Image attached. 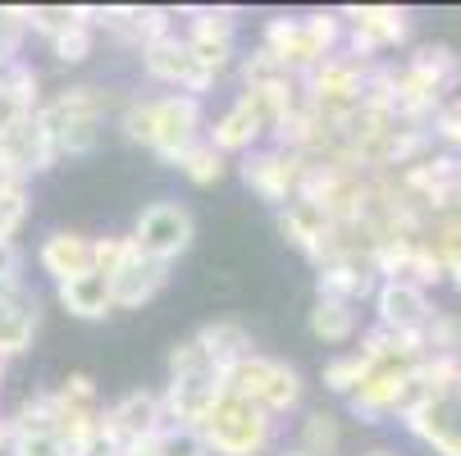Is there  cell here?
<instances>
[{"instance_id": "cell-22", "label": "cell", "mask_w": 461, "mask_h": 456, "mask_svg": "<svg viewBox=\"0 0 461 456\" xmlns=\"http://www.w3.org/2000/svg\"><path fill=\"white\" fill-rule=\"evenodd\" d=\"M339 443H343V429H339V420L329 416V411H311L306 420H302V452L306 456H334L339 452Z\"/></svg>"}, {"instance_id": "cell-36", "label": "cell", "mask_w": 461, "mask_h": 456, "mask_svg": "<svg viewBox=\"0 0 461 456\" xmlns=\"http://www.w3.org/2000/svg\"><path fill=\"white\" fill-rule=\"evenodd\" d=\"M447 279H452V283H456V292H461V260H456V265L447 270Z\"/></svg>"}, {"instance_id": "cell-9", "label": "cell", "mask_w": 461, "mask_h": 456, "mask_svg": "<svg viewBox=\"0 0 461 456\" xmlns=\"http://www.w3.org/2000/svg\"><path fill=\"white\" fill-rule=\"evenodd\" d=\"M375 310H379V324L388 334H407V329H420L434 306H429V292H420L411 283H379Z\"/></svg>"}, {"instance_id": "cell-17", "label": "cell", "mask_w": 461, "mask_h": 456, "mask_svg": "<svg viewBox=\"0 0 461 456\" xmlns=\"http://www.w3.org/2000/svg\"><path fill=\"white\" fill-rule=\"evenodd\" d=\"M311 334L320 343H352L357 338V306L339 297H315L311 306Z\"/></svg>"}, {"instance_id": "cell-38", "label": "cell", "mask_w": 461, "mask_h": 456, "mask_svg": "<svg viewBox=\"0 0 461 456\" xmlns=\"http://www.w3.org/2000/svg\"><path fill=\"white\" fill-rule=\"evenodd\" d=\"M0 379H5V356H0Z\"/></svg>"}, {"instance_id": "cell-11", "label": "cell", "mask_w": 461, "mask_h": 456, "mask_svg": "<svg viewBox=\"0 0 461 456\" xmlns=\"http://www.w3.org/2000/svg\"><path fill=\"white\" fill-rule=\"evenodd\" d=\"M407 78L416 83V87H425L429 96H447V92H456V83H461V59L447 50V46H420L407 64Z\"/></svg>"}, {"instance_id": "cell-21", "label": "cell", "mask_w": 461, "mask_h": 456, "mask_svg": "<svg viewBox=\"0 0 461 456\" xmlns=\"http://www.w3.org/2000/svg\"><path fill=\"white\" fill-rule=\"evenodd\" d=\"M302 32H306V46L315 59L324 55H339L343 50V19L334 10H320V14H306L302 19Z\"/></svg>"}, {"instance_id": "cell-4", "label": "cell", "mask_w": 461, "mask_h": 456, "mask_svg": "<svg viewBox=\"0 0 461 456\" xmlns=\"http://www.w3.org/2000/svg\"><path fill=\"white\" fill-rule=\"evenodd\" d=\"M202 138V101L187 92H169L156 101V138L151 151L169 165H178V156Z\"/></svg>"}, {"instance_id": "cell-7", "label": "cell", "mask_w": 461, "mask_h": 456, "mask_svg": "<svg viewBox=\"0 0 461 456\" xmlns=\"http://www.w3.org/2000/svg\"><path fill=\"white\" fill-rule=\"evenodd\" d=\"M165 283H169V265H160V260H147V255L133 246V255H128L123 265L110 274V297H114L119 310H138V306H147Z\"/></svg>"}, {"instance_id": "cell-24", "label": "cell", "mask_w": 461, "mask_h": 456, "mask_svg": "<svg viewBox=\"0 0 461 456\" xmlns=\"http://www.w3.org/2000/svg\"><path fill=\"white\" fill-rule=\"evenodd\" d=\"M443 279H447L443 260H438L425 242H416V246H411V260H407V270H402V279H398V283H411V288L429 292V288H438Z\"/></svg>"}, {"instance_id": "cell-10", "label": "cell", "mask_w": 461, "mask_h": 456, "mask_svg": "<svg viewBox=\"0 0 461 456\" xmlns=\"http://www.w3.org/2000/svg\"><path fill=\"white\" fill-rule=\"evenodd\" d=\"M315 288L320 297H339V301H366L375 297V270H370V260L366 255H339V260H324L320 274H315Z\"/></svg>"}, {"instance_id": "cell-18", "label": "cell", "mask_w": 461, "mask_h": 456, "mask_svg": "<svg viewBox=\"0 0 461 456\" xmlns=\"http://www.w3.org/2000/svg\"><path fill=\"white\" fill-rule=\"evenodd\" d=\"M92 23H96V10H92V5H74V23L64 28L59 37H50L55 59H64V64H83V59L92 55Z\"/></svg>"}, {"instance_id": "cell-2", "label": "cell", "mask_w": 461, "mask_h": 456, "mask_svg": "<svg viewBox=\"0 0 461 456\" xmlns=\"http://www.w3.org/2000/svg\"><path fill=\"white\" fill-rule=\"evenodd\" d=\"M192 215L178 206V201H156L138 215V228L128 233L133 246L147 255V260H160V265H174V260L192 246Z\"/></svg>"}, {"instance_id": "cell-14", "label": "cell", "mask_w": 461, "mask_h": 456, "mask_svg": "<svg viewBox=\"0 0 461 456\" xmlns=\"http://www.w3.org/2000/svg\"><path fill=\"white\" fill-rule=\"evenodd\" d=\"M55 292H59V306L69 310V315H78V319H105L114 310L110 279L96 274V270H87V274H78L69 283H55Z\"/></svg>"}, {"instance_id": "cell-3", "label": "cell", "mask_w": 461, "mask_h": 456, "mask_svg": "<svg viewBox=\"0 0 461 456\" xmlns=\"http://www.w3.org/2000/svg\"><path fill=\"white\" fill-rule=\"evenodd\" d=\"M311 165V156H302V151H247L242 156V183L256 192L260 201H270V206H288L293 201V192H297V178H302V169Z\"/></svg>"}, {"instance_id": "cell-35", "label": "cell", "mask_w": 461, "mask_h": 456, "mask_svg": "<svg viewBox=\"0 0 461 456\" xmlns=\"http://www.w3.org/2000/svg\"><path fill=\"white\" fill-rule=\"evenodd\" d=\"M10 438H14V429H10L5 416H0V452H10Z\"/></svg>"}, {"instance_id": "cell-25", "label": "cell", "mask_w": 461, "mask_h": 456, "mask_svg": "<svg viewBox=\"0 0 461 456\" xmlns=\"http://www.w3.org/2000/svg\"><path fill=\"white\" fill-rule=\"evenodd\" d=\"M238 10H192L187 41H233Z\"/></svg>"}, {"instance_id": "cell-23", "label": "cell", "mask_w": 461, "mask_h": 456, "mask_svg": "<svg viewBox=\"0 0 461 456\" xmlns=\"http://www.w3.org/2000/svg\"><path fill=\"white\" fill-rule=\"evenodd\" d=\"M370 370H375V365H370L366 356H357V352L334 356V361L324 365V388H329V393H343V398H352L357 388L370 379Z\"/></svg>"}, {"instance_id": "cell-28", "label": "cell", "mask_w": 461, "mask_h": 456, "mask_svg": "<svg viewBox=\"0 0 461 456\" xmlns=\"http://www.w3.org/2000/svg\"><path fill=\"white\" fill-rule=\"evenodd\" d=\"M28 215V192L23 183H0V242H10L14 228L23 224Z\"/></svg>"}, {"instance_id": "cell-6", "label": "cell", "mask_w": 461, "mask_h": 456, "mask_svg": "<svg viewBox=\"0 0 461 456\" xmlns=\"http://www.w3.org/2000/svg\"><path fill=\"white\" fill-rule=\"evenodd\" d=\"M260 133H270V119H266V105H260V96L256 92H242L238 101H233V110L211 128V147L220 151V156H233V151H256V142H260Z\"/></svg>"}, {"instance_id": "cell-12", "label": "cell", "mask_w": 461, "mask_h": 456, "mask_svg": "<svg viewBox=\"0 0 461 456\" xmlns=\"http://www.w3.org/2000/svg\"><path fill=\"white\" fill-rule=\"evenodd\" d=\"M37 260H41V270L55 283H69V279L92 270V237H83V233H50L41 242Z\"/></svg>"}, {"instance_id": "cell-39", "label": "cell", "mask_w": 461, "mask_h": 456, "mask_svg": "<svg viewBox=\"0 0 461 456\" xmlns=\"http://www.w3.org/2000/svg\"><path fill=\"white\" fill-rule=\"evenodd\" d=\"M366 456H393V452H366Z\"/></svg>"}, {"instance_id": "cell-33", "label": "cell", "mask_w": 461, "mask_h": 456, "mask_svg": "<svg viewBox=\"0 0 461 456\" xmlns=\"http://www.w3.org/2000/svg\"><path fill=\"white\" fill-rule=\"evenodd\" d=\"M429 133H434V138H443L447 147H461V96H452L447 105H438Z\"/></svg>"}, {"instance_id": "cell-8", "label": "cell", "mask_w": 461, "mask_h": 456, "mask_svg": "<svg viewBox=\"0 0 461 456\" xmlns=\"http://www.w3.org/2000/svg\"><path fill=\"white\" fill-rule=\"evenodd\" d=\"M37 324H41V310H37V297L19 283L14 292L0 297V356H19L32 347L37 338Z\"/></svg>"}, {"instance_id": "cell-19", "label": "cell", "mask_w": 461, "mask_h": 456, "mask_svg": "<svg viewBox=\"0 0 461 456\" xmlns=\"http://www.w3.org/2000/svg\"><path fill=\"white\" fill-rule=\"evenodd\" d=\"M224 156L206 142V138H196L183 156H178V174L187 178V183H196V187H215L220 178H224Z\"/></svg>"}, {"instance_id": "cell-5", "label": "cell", "mask_w": 461, "mask_h": 456, "mask_svg": "<svg viewBox=\"0 0 461 456\" xmlns=\"http://www.w3.org/2000/svg\"><path fill=\"white\" fill-rule=\"evenodd\" d=\"M142 64H147V74H151V78L174 83L178 92H187V96H196V101H202V92L215 83V74L196 69V59H192L187 41L174 37V32L160 37V41H151V46H142Z\"/></svg>"}, {"instance_id": "cell-15", "label": "cell", "mask_w": 461, "mask_h": 456, "mask_svg": "<svg viewBox=\"0 0 461 456\" xmlns=\"http://www.w3.org/2000/svg\"><path fill=\"white\" fill-rule=\"evenodd\" d=\"M110 420L123 429V438H142V434H156L165 420V407H160V393H147V388H138V393L119 398L114 407H105Z\"/></svg>"}, {"instance_id": "cell-37", "label": "cell", "mask_w": 461, "mask_h": 456, "mask_svg": "<svg viewBox=\"0 0 461 456\" xmlns=\"http://www.w3.org/2000/svg\"><path fill=\"white\" fill-rule=\"evenodd\" d=\"M279 456H306V452H302V447H288V452H279Z\"/></svg>"}, {"instance_id": "cell-27", "label": "cell", "mask_w": 461, "mask_h": 456, "mask_svg": "<svg viewBox=\"0 0 461 456\" xmlns=\"http://www.w3.org/2000/svg\"><path fill=\"white\" fill-rule=\"evenodd\" d=\"M284 78H288V69H284L270 50H256V55L242 59V83H247V92H266V87H275V83H284Z\"/></svg>"}, {"instance_id": "cell-29", "label": "cell", "mask_w": 461, "mask_h": 456, "mask_svg": "<svg viewBox=\"0 0 461 456\" xmlns=\"http://www.w3.org/2000/svg\"><path fill=\"white\" fill-rule=\"evenodd\" d=\"M123 138L151 147V138H156V101H128L123 105Z\"/></svg>"}, {"instance_id": "cell-20", "label": "cell", "mask_w": 461, "mask_h": 456, "mask_svg": "<svg viewBox=\"0 0 461 456\" xmlns=\"http://www.w3.org/2000/svg\"><path fill=\"white\" fill-rule=\"evenodd\" d=\"M420 334H425V352L429 356H461V315L429 310V319L420 324Z\"/></svg>"}, {"instance_id": "cell-1", "label": "cell", "mask_w": 461, "mask_h": 456, "mask_svg": "<svg viewBox=\"0 0 461 456\" xmlns=\"http://www.w3.org/2000/svg\"><path fill=\"white\" fill-rule=\"evenodd\" d=\"M192 429L202 434L211 456H260L275 443V416L266 407L238 402L229 393L215 402V411L202 425H192Z\"/></svg>"}, {"instance_id": "cell-13", "label": "cell", "mask_w": 461, "mask_h": 456, "mask_svg": "<svg viewBox=\"0 0 461 456\" xmlns=\"http://www.w3.org/2000/svg\"><path fill=\"white\" fill-rule=\"evenodd\" d=\"M196 347L206 352L211 370L224 379L242 356H251V334L242 329V324H233V319H215V324H202V329H196Z\"/></svg>"}, {"instance_id": "cell-32", "label": "cell", "mask_w": 461, "mask_h": 456, "mask_svg": "<svg viewBox=\"0 0 461 456\" xmlns=\"http://www.w3.org/2000/svg\"><path fill=\"white\" fill-rule=\"evenodd\" d=\"M55 393H59L64 407H74V411H96V383L87 374H69Z\"/></svg>"}, {"instance_id": "cell-31", "label": "cell", "mask_w": 461, "mask_h": 456, "mask_svg": "<svg viewBox=\"0 0 461 456\" xmlns=\"http://www.w3.org/2000/svg\"><path fill=\"white\" fill-rule=\"evenodd\" d=\"M202 370H211V361H206V352L196 347V338H187V343H174V352H169V379H183V374H202Z\"/></svg>"}, {"instance_id": "cell-16", "label": "cell", "mask_w": 461, "mask_h": 456, "mask_svg": "<svg viewBox=\"0 0 461 456\" xmlns=\"http://www.w3.org/2000/svg\"><path fill=\"white\" fill-rule=\"evenodd\" d=\"M348 19H352L361 32H370V41H375L379 50L402 46V41L411 37V14H407V10H393V5H361V10H348Z\"/></svg>"}, {"instance_id": "cell-30", "label": "cell", "mask_w": 461, "mask_h": 456, "mask_svg": "<svg viewBox=\"0 0 461 456\" xmlns=\"http://www.w3.org/2000/svg\"><path fill=\"white\" fill-rule=\"evenodd\" d=\"M128 255H133V237H92V270L96 274L110 279Z\"/></svg>"}, {"instance_id": "cell-26", "label": "cell", "mask_w": 461, "mask_h": 456, "mask_svg": "<svg viewBox=\"0 0 461 456\" xmlns=\"http://www.w3.org/2000/svg\"><path fill=\"white\" fill-rule=\"evenodd\" d=\"M156 452L160 456H211L202 434H196L192 425H160L156 429Z\"/></svg>"}, {"instance_id": "cell-34", "label": "cell", "mask_w": 461, "mask_h": 456, "mask_svg": "<svg viewBox=\"0 0 461 456\" xmlns=\"http://www.w3.org/2000/svg\"><path fill=\"white\" fill-rule=\"evenodd\" d=\"M10 456H64V452H59L55 434H14Z\"/></svg>"}]
</instances>
